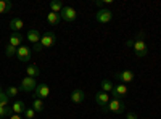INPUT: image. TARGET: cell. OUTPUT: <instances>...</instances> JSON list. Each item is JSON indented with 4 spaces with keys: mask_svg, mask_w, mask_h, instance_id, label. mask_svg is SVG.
<instances>
[{
    "mask_svg": "<svg viewBox=\"0 0 161 119\" xmlns=\"http://www.w3.org/2000/svg\"><path fill=\"white\" fill-rule=\"evenodd\" d=\"M55 42H57V35H55V32L47 31V32L42 35V39H40V42L34 45V50H36V51H42V48H50Z\"/></svg>",
    "mask_w": 161,
    "mask_h": 119,
    "instance_id": "obj_1",
    "label": "cell"
},
{
    "mask_svg": "<svg viewBox=\"0 0 161 119\" xmlns=\"http://www.w3.org/2000/svg\"><path fill=\"white\" fill-rule=\"evenodd\" d=\"M103 111H108V113H113V114H121L124 111V103L121 101V100H110V103L106 105V106L103 108Z\"/></svg>",
    "mask_w": 161,
    "mask_h": 119,
    "instance_id": "obj_2",
    "label": "cell"
},
{
    "mask_svg": "<svg viewBox=\"0 0 161 119\" xmlns=\"http://www.w3.org/2000/svg\"><path fill=\"white\" fill-rule=\"evenodd\" d=\"M95 19L97 23L100 24H106V23H110L113 19V11L110 8H100L97 13H95Z\"/></svg>",
    "mask_w": 161,
    "mask_h": 119,
    "instance_id": "obj_3",
    "label": "cell"
},
{
    "mask_svg": "<svg viewBox=\"0 0 161 119\" xmlns=\"http://www.w3.org/2000/svg\"><path fill=\"white\" fill-rule=\"evenodd\" d=\"M134 51H136V55H137L139 58L147 57V53H148V47H147V44H145L143 39L137 37L136 41H134Z\"/></svg>",
    "mask_w": 161,
    "mask_h": 119,
    "instance_id": "obj_4",
    "label": "cell"
},
{
    "mask_svg": "<svg viewBox=\"0 0 161 119\" xmlns=\"http://www.w3.org/2000/svg\"><path fill=\"white\" fill-rule=\"evenodd\" d=\"M36 87H37L36 79L28 76V77H24L23 81H21V87H19V90L26 92V94H29V92H34V90H36Z\"/></svg>",
    "mask_w": 161,
    "mask_h": 119,
    "instance_id": "obj_5",
    "label": "cell"
},
{
    "mask_svg": "<svg viewBox=\"0 0 161 119\" xmlns=\"http://www.w3.org/2000/svg\"><path fill=\"white\" fill-rule=\"evenodd\" d=\"M60 18L64 19V21H68V23H73L77 18V13H76V10L73 7H64L61 10V13H60Z\"/></svg>",
    "mask_w": 161,
    "mask_h": 119,
    "instance_id": "obj_6",
    "label": "cell"
},
{
    "mask_svg": "<svg viewBox=\"0 0 161 119\" xmlns=\"http://www.w3.org/2000/svg\"><path fill=\"white\" fill-rule=\"evenodd\" d=\"M31 48L29 47H26V45H21L18 50H16V57H18V60L21 61V63H29V60H31Z\"/></svg>",
    "mask_w": 161,
    "mask_h": 119,
    "instance_id": "obj_7",
    "label": "cell"
},
{
    "mask_svg": "<svg viewBox=\"0 0 161 119\" xmlns=\"http://www.w3.org/2000/svg\"><path fill=\"white\" fill-rule=\"evenodd\" d=\"M50 95V87L47 84H39L34 90V97L36 98H40V100H45L47 97Z\"/></svg>",
    "mask_w": 161,
    "mask_h": 119,
    "instance_id": "obj_8",
    "label": "cell"
},
{
    "mask_svg": "<svg viewBox=\"0 0 161 119\" xmlns=\"http://www.w3.org/2000/svg\"><path fill=\"white\" fill-rule=\"evenodd\" d=\"M111 95H113V98H116V100L124 98V97L127 95V85H126V84H118V85H114V89L111 90Z\"/></svg>",
    "mask_w": 161,
    "mask_h": 119,
    "instance_id": "obj_9",
    "label": "cell"
},
{
    "mask_svg": "<svg viewBox=\"0 0 161 119\" xmlns=\"http://www.w3.org/2000/svg\"><path fill=\"white\" fill-rule=\"evenodd\" d=\"M116 77L119 79L121 84H130L136 76H134V73L130 69H124V71H121V73H116Z\"/></svg>",
    "mask_w": 161,
    "mask_h": 119,
    "instance_id": "obj_10",
    "label": "cell"
},
{
    "mask_svg": "<svg viewBox=\"0 0 161 119\" xmlns=\"http://www.w3.org/2000/svg\"><path fill=\"white\" fill-rule=\"evenodd\" d=\"M95 101L98 103V106H102V108H105L106 105L110 103V95L106 94V92H103V90H100V92H97L95 94Z\"/></svg>",
    "mask_w": 161,
    "mask_h": 119,
    "instance_id": "obj_11",
    "label": "cell"
},
{
    "mask_svg": "<svg viewBox=\"0 0 161 119\" xmlns=\"http://www.w3.org/2000/svg\"><path fill=\"white\" fill-rule=\"evenodd\" d=\"M69 98H71V101H73V103L79 105V103H82V101H84L86 94H84V90H80V89H74V90L71 92Z\"/></svg>",
    "mask_w": 161,
    "mask_h": 119,
    "instance_id": "obj_12",
    "label": "cell"
},
{
    "mask_svg": "<svg viewBox=\"0 0 161 119\" xmlns=\"http://www.w3.org/2000/svg\"><path fill=\"white\" fill-rule=\"evenodd\" d=\"M8 44L13 45L15 48H19L23 45V35L19 32H13L10 37H8Z\"/></svg>",
    "mask_w": 161,
    "mask_h": 119,
    "instance_id": "obj_13",
    "label": "cell"
},
{
    "mask_svg": "<svg viewBox=\"0 0 161 119\" xmlns=\"http://www.w3.org/2000/svg\"><path fill=\"white\" fill-rule=\"evenodd\" d=\"M11 111H13V114H24L26 103L23 100H15V101H13V105H11Z\"/></svg>",
    "mask_w": 161,
    "mask_h": 119,
    "instance_id": "obj_14",
    "label": "cell"
},
{
    "mask_svg": "<svg viewBox=\"0 0 161 119\" xmlns=\"http://www.w3.org/2000/svg\"><path fill=\"white\" fill-rule=\"evenodd\" d=\"M40 39H42V35H40V32H39V29H36V28H32V29H29L28 31V41L31 42V44H39L40 42Z\"/></svg>",
    "mask_w": 161,
    "mask_h": 119,
    "instance_id": "obj_15",
    "label": "cell"
},
{
    "mask_svg": "<svg viewBox=\"0 0 161 119\" xmlns=\"http://www.w3.org/2000/svg\"><path fill=\"white\" fill-rule=\"evenodd\" d=\"M23 28H24V21H23L21 18H13V19L10 21V29H11L13 32H19Z\"/></svg>",
    "mask_w": 161,
    "mask_h": 119,
    "instance_id": "obj_16",
    "label": "cell"
},
{
    "mask_svg": "<svg viewBox=\"0 0 161 119\" xmlns=\"http://www.w3.org/2000/svg\"><path fill=\"white\" fill-rule=\"evenodd\" d=\"M26 74H28L29 77H39L40 76V69H39V66L37 64H29L28 68H26Z\"/></svg>",
    "mask_w": 161,
    "mask_h": 119,
    "instance_id": "obj_17",
    "label": "cell"
},
{
    "mask_svg": "<svg viewBox=\"0 0 161 119\" xmlns=\"http://www.w3.org/2000/svg\"><path fill=\"white\" fill-rule=\"evenodd\" d=\"M60 13H53V11H50L48 15H47V23L50 24V26H57L58 23H60Z\"/></svg>",
    "mask_w": 161,
    "mask_h": 119,
    "instance_id": "obj_18",
    "label": "cell"
},
{
    "mask_svg": "<svg viewBox=\"0 0 161 119\" xmlns=\"http://www.w3.org/2000/svg\"><path fill=\"white\" fill-rule=\"evenodd\" d=\"M63 8H64V5H63L61 0H53V2H50V10L53 13H61Z\"/></svg>",
    "mask_w": 161,
    "mask_h": 119,
    "instance_id": "obj_19",
    "label": "cell"
},
{
    "mask_svg": "<svg viewBox=\"0 0 161 119\" xmlns=\"http://www.w3.org/2000/svg\"><path fill=\"white\" fill-rule=\"evenodd\" d=\"M13 8V3L10 0H0V13H8Z\"/></svg>",
    "mask_w": 161,
    "mask_h": 119,
    "instance_id": "obj_20",
    "label": "cell"
},
{
    "mask_svg": "<svg viewBox=\"0 0 161 119\" xmlns=\"http://www.w3.org/2000/svg\"><path fill=\"white\" fill-rule=\"evenodd\" d=\"M32 108H34L36 113H42V111H44V100L34 98V101H32Z\"/></svg>",
    "mask_w": 161,
    "mask_h": 119,
    "instance_id": "obj_21",
    "label": "cell"
},
{
    "mask_svg": "<svg viewBox=\"0 0 161 119\" xmlns=\"http://www.w3.org/2000/svg\"><path fill=\"white\" fill-rule=\"evenodd\" d=\"M100 85H102V90H103V92H106V94H108V92H111V90L114 89L113 82H111V81H108V79H103Z\"/></svg>",
    "mask_w": 161,
    "mask_h": 119,
    "instance_id": "obj_22",
    "label": "cell"
},
{
    "mask_svg": "<svg viewBox=\"0 0 161 119\" xmlns=\"http://www.w3.org/2000/svg\"><path fill=\"white\" fill-rule=\"evenodd\" d=\"M11 114H13L11 108H8V106H0V119H3V117H7V116H11Z\"/></svg>",
    "mask_w": 161,
    "mask_h": 119,
    "instance_id": "obj_23",
    "label": "cell"
},
{
    "mask_svg": "<svg viewBox=\"0 0 161 119\" xmlns=\"http://www.w3.org/2000/svg\"><path fill=\"white\" fill-rule=\"evenodd\" d=\"M18 92H19V89H16V87H13V85H10L7 90H5V94L11 98V97H16L18 95Z\"/></svg>",
    "mask_w": 161,
    "mask_h": 119,
    "instance_id": "obj_24",
    "label": "cell"
},
{
    "mask_svg": "<svg viewBox=\"0 0 161 119\" xmlns=\"http://www.w3.org/2000/svg\"><path fill=\"white\" fill-rule=\"evenodd\" d=\"M16 50H18V48H15V47L10 45V44H7V45H5V53H7V57H13V55H16Z\"/></svg>",
    "mask_w": 161,
    "mask_h": 119,
    "instance_id": "obj_25",
    "label": "cell"
},
{
    "mask_svg": "<svg viewBox=\"0 0 161 119\" xmlns=\"http://www.w3.org/2000/svg\"><path fill=\"white\" fill-rule=\"evenodd\" d=\"M36 111H34V108L32 106H29V108H26V111H24V116H26V119H34L36 117Z\"/></svg>",
    "mask_w": 161,
    "mask_h": 119,
    "instance_id": "obj_26",
    "label": "cell"
},
{
    "mask_svg": "<svg viewBox=\"0 0 161 119\" xmlns=\"http://www.w3.org/2000/svg\"><path fill=\"white\" fill-rule=\"evenodd\" d=\"M8 100H10V97L5 94V92H3V94H0V106H7Z\"/></svg>",
    "mask_w": 161,
    "mask_h": 119,
    "instance_id": "obj_27",
    "label": "cell"
},
{
    "mask_svg": "<svg viewBox=\"0 0 161 119\" xmlns=\"http://www.w3.org/2000/svg\"><path fill=\"white\" fill-rule=\"evenodd\" d=\"M126 119H139V116H137V114H136V113H129V114H127V117H126Z\"/></svg>",
    "mask_w": 161,
    "mask_h": 119,
    "instance_id": "obj_28",
    "label": "cell"
},
{
    "mask_svg": "<svg viewBox=\"0 0 161 119\" xmlns=\"http://www.w3.org/2000/svg\"><path fill=\"white\" fill-rule=\"evenodd\" d=\"M10 119H23V116H19V114H11Z\"/></svg>",
    "mask_w": 161,
    "mask_h": 119,
    "instance_id": "obj_29",
    "label": "cell"
},
{
    "mask_svg": "<svg viewBox=\"0 0 161 119\" xmlns=\"http://www.w3.org/2000/svg\"><path fill=\"white\" fill-rule=\"evenodd\" d=\"M0 94H3V90H2V87H0Z\"/></svg>",
    "mask_w": 161,
    "mask_h": 119,
    "instance_id": "obj_30",
    "label": "cell"
},
{
    "mask_svg": "<svg viewBox=\"0 0 161 119\" xmlns=\"http://www.w3.org/2000/svg\"><path fill=\"white\" fill-rule=\"evenodd\" d=\"M143 119H147V117H143Z\"/></svg>",
    "mask_w": 161,
    "mask_h": 119,
    "instance_id": "obj_31",
    "label": "cell"
}]
</instances>
